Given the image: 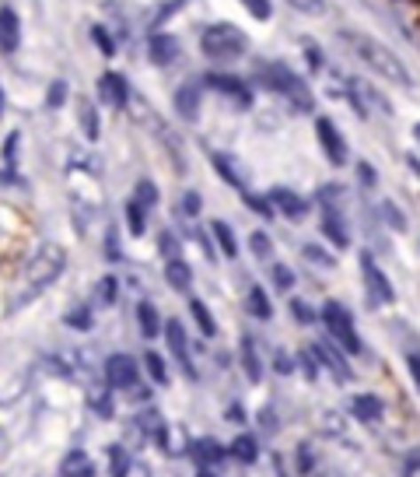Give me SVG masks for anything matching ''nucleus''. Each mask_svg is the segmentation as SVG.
Here are the masks:
<instances>
[{
    "mask_svg": "<svg viewBox=\"0 0 420 477\" xmlns=\"http://www.w3.org/2000/svg\"><path fill=\"white\" fill-rule=\"evenodd\" d=\"M340 39L347 43V50H351L371 74H378V77H385V81H392V85H400V88H414V74L407 70V63L396 57L389 46H382L378 39H371V36H364V32H347V28L340 32Z\"/></svg>",
    "mask_w": 420,
    "mask_h": 477,
    "instance_id": "1",
    "label": "nucleus"
},
{
    "mask_svg": "<svg viewBox=\"0 0 420 477\" xmlns=\"http://www.w3.org/2000/svg\"><path fill=\"white\" fill-rule=\"evenodd\" d=\"M200 50H203V57L214 60V63H232V60L245 57V50H249V36L242 32L239 25L218 21V25L203 28V36H200Z\"/></svg>",
    "mask_w": 420,
    "mask_h": 477,
    "instance_id": "2",
    "label": "nucleus"
},
{
    "mask_svg": "<svg viewBox=\"0 0 420 477\" xmlns=\"http://www.w3.org/2000/svg\"><path fill=\"white\" fill-rule=\"evenodd\" d=\"M259 85L270 92H281L298 113H312V92L298 74L284 63H259Z\"/></svg>",
    "mask_w": 420,
    "mask_h": 477,
    "instance_id": "3",
    "label": "nucleus"
},
{
    "mask_svg": "<svg viewBox=\"0 0 420 477\" xmlns=\"http://www.w3.org/2000/svg\"><path fill=\"white\" fill-rule=\"evenodd\" d=\"M63 267H67V256H63V249L57 242H43V249L28 260V267H25V281H28V292H43V288H50L57 278L63 274Z\"/></svg>",
    "mask_w": 420,
    "mask_h": 477,
    "instance_id": "4",
    "label": "nucleus"
},
{
    "mask_svg": "<svg viewBox=\"0 0 420 477\" xmlns=\"http://www.w3.org/2000/svg\"><path fill=\"white\" fill-rule=\"evenodd\" d=\"M319 316H322L326 330H329L351 355H364V344H361L358 330H354V316H351V309H344L340 302H326Z\"/></svg>",
    "mask_w": 420,
    "mask_h": 477,
    "instance_id": "5",
    "label": "nucleus"
},
{
    "mask_svg": "<svg viewBox=\"0 0 420 477\" xmlns=\"http://www.w3.org/2000/svg\"><path fill=\"white\" fill-rule=\"evenodd\" d=\"M315 137H319V148H322V155H326L333 166H347V162H351L347 141H344V133L337 130V123H333L329 117L315 119Z\"/></svg>",
    "mask_w": 420,
    "mask_h": 477,
    "instance_id": "6",
    "label": "nucleus"
},
{
    "mask_svg": "<svg viewBox=\"0 0 420 477\" xmlns=\"http://www.w3.org/2000/svg\"><path fill=\"white\" fill-rule=\"evenodd\" d=\"M361 274H364V288H368V298H371V302H382V305H392V302H396V292H392L385 271L375 263L371 253L361 256Z\"/></svg>",
    "mask_w": 420,
    "mask_h": 477,
    "instance_id": "7",
    "label": "nucleus"
},
{
    "mask_svg": "<svg viewBox=\"0 0 420 477\" xmlns=\"http://www.w3.org/2000/svg\"><path fill=\"white\" fill-rule=\"evenodd\" d=\"M203 85H207L210 92L228 95V99H232V106H239V109H252V92H249V85L239 81L235 74H207V77H203Z\"/></svg>",
    "mask_w": 420,
    "mask_h": 477,
    "instance_id": "8",
    "label": "nucleus"
},
{
    "mask_svg": "<svg viewBox=\"0 0 420 477\" xmlns=\"http://www.w3.org/2000/svg\"><path fill=\"white\" fill-rule=\"evenodd\" d=\"M106 379L113 390H133L140 383V368L130 355H109L106 361Z\"/></svg>",
    "mask_w": 420,
    "mask_h": 477,
    "instance_id": "9",
    "label": "nucleus"
},
{
    "mask_svg": "<svg viewBox=\"0 0 420 477\" xmlns=\"http://www.w3.org/2000/svg\"><path fill=\"white\" fill-rule=\"evenodd\" d=\"M165 341H169L172 358L182 365L186 379H196V365H193V358H189V341H186V330H182L179 319H169V323H165Z\"/></svg>",
    "mask_w": 420,
    "mask_h": 477,
    "instance_id": "10",
    "label": "nucleus"
},
{
    "mask_svg": "<svg viewBox=\"0 0 420 477\" xmlns=\"http://www.w3.org/2000/svg\"><path fill=\"white\" fill-rule=\"evenodd\" d=\"M322 236L329 238L337 249H347L351 246V229L344 225V214L337 211V204L333 200H322Z\"/></svg>",
    "mask_w": 420,
    "mask_h": 477,
    "instance_id": "11",
    "label": "nucleus"
},
{
    "mask_svg": "<svg viewBox=\"0 0 420 477\" xmlns=\"http://www.w3.org/2000/svg\"><path fill=\"white\" fill-rule=\"evenodd\" d=\"M99 99L106 106H113V109H123L130 102V88H126V77H123L120 70H106L99 77Z\"/></svg>",
    "mask_w": 420,
    "mask_h": 477,
    "instance_id": "12",
    "label": "nucleus"
},
{
    "mask_svg": "<svg viewBox=\"0 0 420 477\" xmlns=\"http://www.w3.org/2000/svg\"><path fill=\"white\" fill-rule=\"evenodd\" d=\"M308 352H312V358H315L319 365H326V368H329V372H333L340 383H354V376H351L347 361L340 358V352H333V344H322V341H315Z\"/></svg>",
    "mask_w": 420,
    "mask_h": 477,
    "instance_id": "13",
    "label": "nucleus"
},
{
    "mask_svg": "<svg viewBox=\"0 0 420 477\" xmlns=\"http://www.w3.org/2000/svg\"><path fill=\"white\" fill-rule=\"evenodd\" d=\"M270 200H273V207H281V214H284L288 222H301V218L308 214V204H305V197L291 193V190H284V186H277V190L270 193Z\"/></svg>",
    "mask_w": 420,
    "mask_h": 477,
    "instance_id": "14",
    "label": "nucleus"
},
{
    "mask_svg": "<svg viewBox=\"0 0 420 477\" xmlns=\"http://www.w3.org/2000/svg\"><path fill=\"white\" fill-rule=\"evenodd\" d=\"M18 46H21V21L11 7H0V50L14 53Z\"/></svg>",
    "mask_w": 420,
    "mask_h": 477,
    "instance_id": "15",
    "label": "nucleus"
},
{
    "mask_svg": "<svg viewBox=\"0 0 420 477\" xmlns=\"http://www.w3.org/2000/svg\"><path fill=\"white\" fill-rule=\"evenodd\" d=\"M182 53L179 39L176 36H169V32H162V36H155L151 39V46H147V57H151V63H158V67H169L172 60Z\"/></svg>",
    "mask_w": 420,
    "mask_h": 477,
    "instance_id": "16",
    "label": "nucleus"
},
{
    "mask_svg": "<svg viewBox=\"0 0 420 477\" xmlns=\"http://www.w3.org/2000/svg\"><path fill=\"white\" fill-rule=\"evenodd\" d=\"M176 113L186 123H196L200 119V88L196 85H182L179 92H176Z\"/></svg>",
    "mask_w": 420,
    "mask_h": 477,
    "instance_id": "17",
    "label": "nucleus"
},
{
    "mask_svg": "<svg viewBox=\"0 0 420 477\" xmlns=\"http://www.w3.org/2000/svg\"><path fill=\"white\" fill-rule=\"evenodd\" d=\"M165 281H169V288H176V292H189L193 288V267L179 260V256H172L169 263H165Z\"/></svg>",
    "mask_w": 420,
    "mask_h": 477,
    "instance_id": "18",
    "label": "nucleus"
},
{
    "mask_svg": "<svg viewBox=\"0 0 420 477\" xmlns=\"http://www.w3.org/2000/svg\"><path fill=\"white\" fill-rule=\"evenodd\" d=\"M242 368H245L249 383H259L263 379V358H259V348H256V341L249 334L242 337Z\"/></svg>",
    "mask_w": 420,
    "mask_h": 477,
    "instance_id": "19",
    "label": "nucleus"
},
{
    "mask_svg": "<svg viewBox=\"0 0 420 477\" xmlns=\"http://www.w3.org/2000/svg\"><path fill=\"white\" fill-rule=\"evenodd\" d=\"M351 415L364 421V424H375V421H382V400L371 397V393H361V397L351 400Z\"/></svg>",
    "mask_w": 420,
    "mask_h": 477,
    "instance_id": "20",
    "label": "nucleus"
},
{
    "mask_svg": "<svg viewBox=\"0 0 420 477\" xmlns=\"http://www.w3.org/2000/svg\"><path fill=\"white\" fill-rule=\"evenodd\" d=\"M77 123H81V130H84L88 141H99V133H102V119H99L95 102H88V99L77 102Z\"/></svg>",
    "mask_w": 420,
    "mask_h": 477,
    "instance_id": "21",
    "label": "nucleus"
},
{
    "mask_svg": "<svg viewBox=\"0 0 420 477\" xmlns=\"http://www.w3.org/2000/svg\"><path fill=\"white\" fill-rule=\"evenodd\" d=\"M137 323H140V334H144L147 341H155V337L162 334V316H158L155 302H140V305H137Z\"/></svg>",
    "mask_w": 420,
    "mask_h": 477,
    "instance_id": "22",
    "label": "nucleus"
},
{
    "mask_svg": "<svg viewBox=\"0 0 420 477\" xmlns=\"http://www.w3.org/2000/svg\"><path fill=\"white\" fill-rule=\"evenodd\" d=\"M193 460H196V467H218L221 460H225V449L214 442V439H196L193 442Z\"/></svg>",
    "mask_w": 420,
    "mask_h": 477,
    "instance_id": "23",
    "label": "nucleus"
},
{
    "mask_svg": "<svg viewBox=\"0 0 420 477\" xmlns=\"http://www.w3.org/2000/svg\"><path fill=\"white\" fill-rule=\"evenodd\" d=\"M60 474H74V477H91L95 474V460L88 457V453H81V449H74V453H67L60 464Z\"/></svg>",
    "mask_w": 420,
    "mask_h": 477,
    "instance_id": "24",
    "label": "nucleus"
},
{
    "mask_svg": "<svg viewBox=\"0 0 420 477\" xmlns=\"http://www.w3.org/2000/svg\"><path fill=\"white\" fill-rule=\"evenodd\" d=\"M210 162H214V169L225 176V182H228L232 190H245V176L232 166V155H225V151H210Z\"/></svg>",
    "mask_w": 420,
    "mask_h": 477,
    "instance_id": "25",
    "label": "nucleus"
},
{
    "mask_svg": "<svg viewBox=\"0 0 420 477\" xmlns=\"http://www.w3.org/2000/svg\"><path fill=\"white\" fill-rule=\"evenodd\" d=\"M245 305H249V312H252L256 319H270V316H273V305H270V298H266V288H259V285L249 288Z\"/></svg>",
    "mask_w": 420,
    "mask_h": 477,
    "instance_id": "26",
    "label": "nucleus"
},
{
    "mask_svg": "<svg viewBox=\"0 0 420 477\" xmlns=\"http://www.w3.org/2000/svg\"><path fill=\"white\" fill-rule=\"evenodd\" d=\"M210 232H214V238L221 242V253H225L228 260L239 256V238H235V232H232L225 222H210Z\"/></svg>",
    "mask_w": 420,
    "mask_h": 477,
    "instance_id": "27",
    "label": "nucleus"
},
{
    "mask_svg": "<svg viewBox=\"0 0 420 477\" xmlns=\"http://www.w3.org/2000/svg\"><path fill=\"white\" fill-rule=\"evenodd\" d=\"M126 229H130V236H144V229H147V207H140L133 197L126 200Z\"/></svg>",
    "mask_w": 420,
    "mask_h": 477,
    "instance_id": "28",
    "label": "nucleus"
},
{
    "mask_svg": "<svg viewBox=\"0 0 420 477\" xmlns=\"http://www.w3.org/2000/svg\"><path fill=\"white\" fill-rule=\"evenodd\" d=\"M232 457H235L239 464H256V460H259V446H256V439H252V435H239V439L232 442Z\"/></svg>",
    "mask_w": 420,
    "mask_h": 477,
    "instance_id": "29",
    "label": "nucleus"
},
{
    "mask_svg": "<svg viewBox=\"0 0 420 477\" xmlns=\"http://www.w3.org/2000/svg\"><path fill=\"white\" fill-rule=\"evenodd\" d=\"M378 218H382L392 232H407V218H403V211H400L392 200H382V204H378Z\"/></svg>",
    "mask_w": 420,
    "mask_h": 477,
    "instance_id": "30",
    "label": "nucleus"
},
{
    "mask_svg": "<svg viewBox=\"0 0 420 477\" xmlns=\"http://www.w3.org/2000/svg\"><path fill=\"white\" fill-rule=\"evenodd\" d=\"M189 312H193V319H196V327L207 334V337H214L218 334V323H214V316H210V309L200 302V298H193L189 302Z\"/></svg>",
    "mask_w": 420,
    "mask_h": 477,
    "instance_id": "31",
    "label": "nucleus"
},
{
    "mask_svg": "<svg viewBox=\"0 0 420 477\" xmlns=\"http://www.w3.org/2000/svg\"><path fill=\"white\" fill-rule=\"evenodd\" d=\"M133 200H137L140 207H147V211H155V204H158V186H155L151 179H140V182L133 186Z\"/></svg>",
    "mask_w": 420,
    "mask_h": 477,
    "instance_id": "32",
    "label": "nucleus"
},
{
    "mask_svg": "<svg viewBox=\"0 0 420 477\" xmlns=\"http://www.w3.org/2000/svg\"><path fill=\"white\" fill-rule=\"evenodd\" d=\"M305 260H312V263H319V267H326V271H337V256L333 253H326L322 246H315V242H305Z\"/></svg>",
    "mask_w": 420,
    "mask_h": 477,
    "instance_id": "33",
    "label": "nucleus"
},
{
    "mask_svg": "<svg viewBox=\"0 0 420 477\" xmlns=\"http://www.w3.org/2000/svg\"><path fill=\"white\" fill-rule=\"evenodd\" d=\"M63 323L74 327V330H91V309L88 305H74L63 312Z\"/></svg>",
    "mask_w": 420,
    "mask_h": 477,
    "instance_id": "34",
    "label": "nucleus"
},
{
    "mask_svg": "<svg viewBox=\"0 0 420 477\" xmlns=\"http://www.w3.org/2000/svg\"><path fill=\"white\" fill-rule=\"evenodd\" d=\"M144 365H147V372H151V379H155L158 386H169V368H165V358L155 355V352H147V355H144Z\"/></svg>",
    "mask_w": 420,
    "mask_h": 477,
    "instance_id": "35",
    "label": "nucleus"
},
{
    "mask_svg": "<svg viewBox=\"0 0 420 477\" xmlns=\"http://www.w3.org/2000/svg\"><path fill=\"white\" fill-rule=\"evenodd\" d=\"M95 295L102 305H116V295H120V285H116V278L113 274H106L99 285H95Z\"/></svg>",
    "mask_w": 420,
    "mask_h": 477,
    "instance_id": "36",
    "label": "nucleus"
},
{
    "mask_svg": "<svg viewBox=\"0 0 420 477\" xmlns=\"http://www.w3.org/2000/svg\"><path fill=\"white\" fill-rule=\"evenodd\" d=\"M91 43L102 50V57H116V43H113V36H109L102 25H95V28H91Z\"/></svg>",
    "mask_w": 420,
    "mask_h": 477,
    "instance_id": "37",
    "label": "nucleus"
},
{
    "mask_svg": "<svg viewBox=\"0 0 420 477\" xmlns=\"http://www.w3.org/2000/svg\"><path fill=\"white\" fill-rule=\"evenodd\" d=\"M200 207H203V200H200V193H196V190L182 193V200H179V214H186V218H196V214H200Z\"/></svg>",
    "mask_w": 420,
    "mask_h": 477,
    "instance_id": "38",
    "label": "nucleus"
},
{
    "mask_svg": "<svg viewBox=\"0 0 420 477\" xmlns=\"http://www.w3.org/2000/svg\"><path fill=\"white\" fill-rule=\"evenodd\" d=\"M242 4H245V11H249L256 21H270V18H273L270 0H242Z\"/></svg>",
    "mask_w": 420,
    "mask_h": 477,
    "instance_id": "39",
    "label": "nucleus"
},
{
    "mask_svg": "<svg viewBox=\"0 0 420 477\" xmlns=\"http://www.w3.org/2000/svg\"><path fill=\"white\" fill-rule=\"evenodd\" d=\"M249 242H252V253H256L259 260H270V256H273V242H270L266 232H252Z\"/></svg>",
    "mask_w": 420,
    "mask_h": 477,
    "instance_id": "40",
    "label": "nucleus"
},
{
    "mask_svg": "<svg viewBox=\"0 0 420 477\" xmlns=\"http://www.w3.org/2000/svg\"><path fill=\"white\" fill-rule=\"evenodd\" d=\"M18 144H21V133H18V130L7 133V141H4V162H7V169L18 166Z\"/></svg>",
    "mask_w": 420,
    "mask_h": 477,
    "instance_id": "41",
    "label": "nucleus"
},
{
    "mask_svg": "<svg viewBox=\"0 0 420 477\" xmlns=\"http://www.w3.org/2000/svg\"><path fill=\"white\" fill-rule=\"evenodd\" d=\"M273 285H277L281 292H291V288H295V271L284 267V263H277V267H273Z\"/></svg>",
    "mask_w": 420,
    "mask_h": 477,
    "instance_id": "42",
    "label": "nucleus"
},
{
    "mask_svg": "<svg viewBox=\"0 0 420 477\" xmlns=\"http://www.w3.org/2000/svg\"><path fill=\"white\" fill-rule=\"evenodd\" d=\"M245 204H249L259 218H273V200H266V197H245Z\"/></svg>",
    "mask_w": 420,
    "mask_h": 477,
    "instance_id": "43",
    "label": "nucleus"
},
{
    "mask_svg": "<svg viewBox=\"0 0 420 477\" xmlns=\"http://www.w3.org/2000/svg\"><path fill=\"white\" fill-rule=\"evenodd\" d=\"M109 457H113V474L116 477L130 474V457H123L120 446H113V449H109Z\"/></svg>",
    "mask_w": 420,
    "mask_h": 477,
    "instance_id": "44",
    "label": "nucleus"
},
{
    "mask_svg": "<svg viewBox=\"0 0 420 477\" xmlns=\"http://www.w3.org/2000/svg\"><path fill=\"white\" fill-rule=\"evenodd\" d=\"M63 102H67V85H63V81H53V85H50V106L60 109Z\"/></svg>",
    "mask_w": 420,
    "mask_h": 477,
    "instance_id": "45",
    "label": "nucleus"
},
{
    "mask_svg": "<svg viewBox=\"0 0 420 477\" xmlns=\"http://www.w3.org/2000/svg\"><path fill=\"white\" fill-rule=\"evenodd\" d=\"M403 474L407 477H420V449L403 457Z\"/></svg>",
    "mask_w": 420,
    "mask_h": 477,
    "instance_id": "46",
    "label": "nucleus"
},
{
    "mask_svg": "<svg viewBox=\"0 0 420 477\" xmlns=\"http://www.w3.org/2000/svg\"><path fill=\"white\" fill-rule=\"evenodd\" d=\"M291 312L298 316L301 323H312V319H315V312H312V309H308V305H305L301 298H291Z\"/></svg>",
    "mask_w": 420,
    "mask_h": 477,
    "instance_id": "47",
    "label": "nucleus"
},
{
    "mask_svg": "<svg viewBox=\"0 0 420 477\" xmlns=\"http://www.w3.org/2000/svg\"><path fill=\"white\" fill-rule=\"evenodd\" d=\"M158 249H162V253L172 260V256H176V236H172V232H162V238H158Z\"/></svg>",
    "mask_w": 420,
    "mask_h": 477,
    "instance_id": "48",
    "label": "nucleus"
},
{
    "mask_svg": "<svg viewBox=\"0 0 420 477\" xmlns=\"http://www.w3.org/2000/svg\"><path fill=\"white\" fill-rule=\"evenodd\" d=\"M273 368L284 372V376H291V372H295V361L284 355V352H277V355H273Z\"/></svg>",
    "mask_w": 420,
    "mask_h": 477,
    "instance_id": "49",
    "label": "nucleus"
},
{
    "mask_svg": "<svg viewBox=\"0 0 420 477\" xmlns=\"http://www.w3.org/2000/svg\"><path fill=\"white\" fill-rule=\"evenodd\" d=\"M407 368H410V376H414V383H417V390H420V352H410V355H407Z\"/></svg>",
    "mask_w": 420,
    "mask_h": 477,
    "instance_id": "50",
    "label": "nucleus"
},
{
    "mask_svg": "<svg viewBox=\"0 0 420 477\" xmlns=\"http://www.w3.org/2000/svg\"><path fill=\"white\" fill-rule=\"evenodd\" d=\"M305 53H308V60H312V67H315V70L322 67V57H319V50H315V43H312V39H305Z\"/></svg>",
    "mask_w": 420,
    "mask_h": 477,
    "instance_id": "51",
    "label": "nucleus"
},
{
    "mask_svg": "<svg viewBox=\"0 0 420 477\" xmlns=\"http://www.w3.org/2000/svg\"><path fill=\"white\" fill-rule=\"evenodd\" d=\"M358 173H361V182H364V190H371V186H375V173H371L364 162L358 166Z\"/></svg>",
    "mask_w": 420,
    "mask_h": 477,
    "instance_id": "52",
    "label": "nucleus"
},
{
    "mask_svg": "<svg viewBox=\"0 0 420 477\" xmlns=\"http://www.w3.org/2000/svg\"><path fill=\"white\" fill-rule=\"evenodd\" d=\"M298 11H322V0H291Z\"/></svg>",
    "mask_w": 420,
    "mask_h": 477,
    "instance_id": "53",
    "label": "nucleus"
},
{
    "mask_svg": "<svg viewBox=\"0 0 420 477\" xmlns=\"http://www.w3.org/2000/svg\"><path fill=\"white\" fill-rule=\"evenodd\" d=\"M228 421H245V408H242V404H232V408H228Z\"/></svg>",
    "mask_w": 420,
    "mask_h": 477,
    "instance_id": "54",
    "label": "nucleus"
},
{
    "mask_svg": "<svg viewBox=\"0 0 420 477\" xmlns=\"http://www.w3.org/2000/svg\"><path fill=\"white\" fill-rule=\"evenodd\" d=\"M301 365H305V376L315 383V365H312V352H308V355H301Z\"/></svg>",
    "mask_w": 420,
    "mask_h": 477,
    "instance_id": "55",
    "label": "nucleus"
},
{
    "mask_svg": "<svg viewBox=\"0 0 420 477\" xmlns=\"http://www.w3.org/2000/svg\"><path fill=\"white\" fill-rule=\"evenodd\" d=\"M0 113H4V88H0Z\"/></svg>",
    "mask_w": 420,
    "mask_h": 477,
    "instance_id": "56",
    "label": "nucleus"
},
{
    "mask_svg": "<svg viewBox=\"0 0 420 477\" xmlns=\"http://www.w3.org/2000/svg\"><path fill=\"white\" fill-rule=\"evenodd\" d=\"M414 133H417V141H420V123H417V130H414Z\"/></svg>",
    "mask_w": 420,
    "mask_h": 477,
    "instance_id": "57",
    "label": "nucleus"
}]
</instances>
